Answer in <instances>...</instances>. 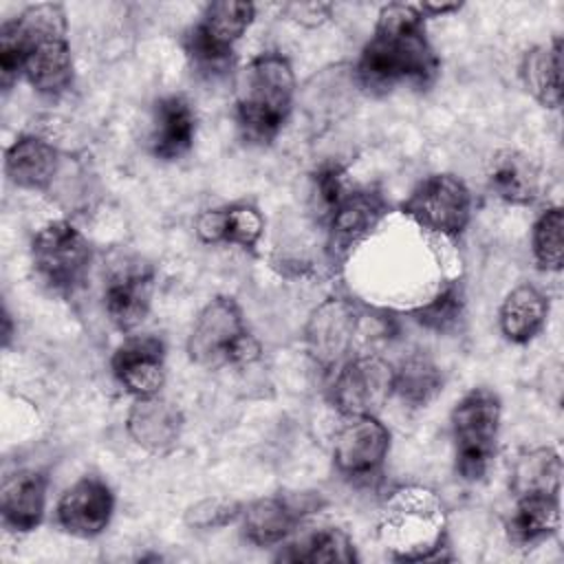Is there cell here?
Returning a JSON list of instances; mask_svg holds the SVG:
<instances>
[{
  "label": "cell",
  "mask_w": 564,
  "mask_h": 564,
  "mask_svg": "<svg viewBox=\"0 0 564 564\" xmlns=\"http://www.w3.org/2000/svg\"><path fill=\"white\" fill-rule=\"evenodd\" d=\"M355 70L368 93H388L401 84L416 88L434 84L441 59L425 35V15L419 4L390 2L381 7Z\"/></svg>",
  "instance_id": "1"
},
{
  "label": "cell",
  "mask_w": 564,
  "mask_h": 564,
  "mask_svg": "<svg viewBox=\"0 0 564 564\" xmlns=\"http://www.w3.org/2000/svg\"><path fill=\"white\" fill-rule=\"evenodd\" d=\"M15 33L22 75L44 97H59L75 79L68 20L59 2H37L7 20Z\"/></svg>",
  "instance_id": "2"
},
{
  "label": "cell",
  "mask_w": 564,
  "mask_h": 564,
  "mask_svg": "<svg viewBox=\"0 0 564 564\" xmlns=\"http://www.w3.org/2000/svg\"><path fill=\"white\" fill-rule=\"evenodd\" d=\"M295 73L275 51L256 55L238 75L236 121L249 143H271L291 117Z\"/></svg>",
  "instance_id": "3"
},
{
  "label": "cell",
  "mask_w": 564,
  "mask_h": 564,
  "mask_svg": "<svg viewBox=\"0 0 564 564\" xmlns=\"http://www.w3.org/2000/svg\"><path fill=\"white\" fill-rule=\"evenodd\" d=\"M381 540L399 562L449 560L445 513L441 500L421 487L399 489L390 496L383 520Z\"/></svg>",
  "instance_id": "4"
},
{
  "label": "cell",
  "mask_w": 564,
  "mask_h": 564,
  "mask_svg": "<svg viewBox=\"0 0 564 564\" xmlns=\"http://www.w3.org/2000/svg\"><path fill=\"white\" fill-rule=\"evenodd\" d=\"M260 341L251 335L240 304L231 295L212 297L196 315L187 355L203 368L242 366L260 357Z\"/></svg>",
  "instance_id": "5"
},
{
  "label": "cell",
  "mask_w": 564,
  "mask_h": 564,
  "mask_svg": "<svg viewBox=\"0 0 564 564\" xmlns=\"http://www.w3.org/2000/svg\"><path fill=\"white\" fill-rule=\"evenodd\" d=\"M500 416V397L485 386L471 388L452 408L454 467L463 480L476 482L487 476L496 458Z\"/></svg>",
  "instance_id": "6"
},
{
  "label": "cell",
  "mask_w": 564,
  "mask_h": 564,
  "mask_svg": "<svg viewBox=\"0 0 564 564\" xmlns=\"http://www.w3.org/2000/svg\"><path fill=\"white\" fill-rule=\"evenodd\" d=\"M93 247L68 220L42 225L31 240V264L37 280L57 295H73L88 278Z\"/></svg>",
  "instance_id": "7"
},
{
  "label": "cell",
  "mask_w": 564,
  "mask_h": 564,
  "mask_svg": "<svg viewBox=\"0 0 564 564\" xmlns=\"http://www.w3.org/2000/svg\"><path fill=\"white\" fill-rule=\"evenodd\" d=\"M471 192L449 172H438L421 178L401 200L399 212L414 220L421 229L445 238H458L471 220Z\"/></svg>",
  "instance_id": "8"
},
{
  "label": "cell",
  "mask_w": 564,
  "mask_h": 564,
  "mask_svg": "<svg viewBox=\"0 0 564 564\" xmlns=\"http://www.w3.org/2000/svg\"><path fill=\"white\" fill-rule=\"evenodd\" d=\"M256 18V7L240 0L209 2L183 37L187 57L203 70L223 68Z\"/></svg>",
  "instance_id": "9"
},
{
  "label": "cell",
  "mask_w": 564,
  "mask_h": 564,
  "mask_svg": "<svg viewBox=\"0 0 564 564\" xmlns=\"http://www.w3.org/2000/svg\"><path fill=\"white\" fill-rule=\"evenodd\" d=\"M390 430L377 414L344 416L333 436V465L350 482H370L383 471Z\"/></svg>",
  "instance_id": "10"
},
{
  "label": "cell",
  "mask_w": 564,
  "mask_h": 564,
  "mask_svg": "<svg viewBox=\"0 0 564 564\" xmlns=\"http://www.w3.org/2000/svg\"><path fill=\"white\" fill-rule=\"evenodd\" d=\"M394 394V368L379 355H352L333 372L330 403L341 416L379 414Z\"/></svg>",
  "instance_id": "11"
},
{
  "label": "cell",
  "mask_w": 564,
  "mask_h": 564,
  "mask_svg": "<svg viewBox=\"0 0 564 564\" xmlns=\"http://www.w3.org/2000/svg\"><path fill=\"white\" fill-rule=\"evenodd\" d=\"M324 507L319 491H291L273 494L242 505L238 516L242 538L260 549L282 544L304 518L317 513Z\"/></svg>",
  "instance_id": "12"
},
{
  "label": "cell",
  "mask_w": 564,
  "mask_h": 564,
  "mask_svg": "<svg viewBox=\"0 0 564 564\" xmlns=\"http://www.w3.org/2000/svg\"><path fill=\"white\" fill-rule=\"evenodd\" d=\"M359 328V311L352 300L330 295L317 304L304 326V346L308 357L324 372H335L352 357Z\"/></svg>",
  "instance_id": "13"
},
{
  "label": "cell",
  "mask_w": 564,
  "mask_h": 564,
  "mask_svg": "<svg viewBox=\"0 0 564 564\" xmlns=\"http://www.w3.org/2000/svg\"><path fill=\"white\" fill-rule=\"evenodd\" d=\"M390 205L375 187H350L344 198L326 214L328 258L344 262L366 238L375 234L388 216Z\"/></svg>",
  "instance_id": "14"
},
{
  "label": "cell",
  "mask_w": 564,
  "mask_h": 564,
  "mask_svg": "<svg viewBox=\"0 0 564 564\" xmlns=\"http://www.w3.org/2000/svg\"><path fill=\"white\" fill-rule=\"evenodd\" d=\"M115 513V494L110 485L90 474L75 480L59 498L55 520L68 535L90 540L101 535Z\"/></svg>",
  "instance_id": "15"
},
{
  "label": "cell",
  "mask_w": 564,
  "mask_h": 564,
  "mask_svg": "<svg viewBox=\"0 0 564 564\" xmlns=\"http://www.w3.org/2000/svg\"><path fill=\"white\" fill-rule=\"evenodd\" d=\"M119 386L134 399L154 397L165 383V344L156 335L126 337L110 357Z\"/></svg>",
  "instance_id": "16"
},
{
  "label": "cell",
  "mask_w": 564,
  "mask_h": 564,
  "mask_svg": "<svg viewBox=\"0 0 564 564\" xmlns=\"http://www.w3.org/2000/svg\"><path fill=\"white\" fill-rule=\"evenodd\" d=\"M154 271L141 262H128L115 269L104 284V308L108 319L121 333L137 328L152 304Z\"/></svg>",
  "instance_id": "17"
},
{
  "label": "cell",
  "mask_w": 564,
  "mask_h": 564,
  "mask_svg": "<svg viewBox=\"0 0 564 564\" xmlns=\"http://www.w3.org/2000/svg\"><path fill=\"white\" fill-rule=\"evenodd\" d=\"M48 476L40 469H15L7 474L0 489L2 524L13 533L35 531L46 511Z\"/></svg>",
  "instance_id": "18"
},
{
  "label": "cell",
  "mask_w": 564,
  "mask_h": 564,
  "mask_svg": "<svg viewBox=\"0 0 564 564\" xmlns=\"http://www.w3.org/2000/svg\"><path fill=\"white\" fill-rule=\"evenodd\" d=\"M59 150L40 134H20L4 152L7 178L31 192H46L59 172Z\"/></svg>",
  "instance_id": "19"
},
{
  "label": "cell",
  "mask_w": 564,
  "mask_h": 564,
  "mask_svg": "<svg viewBox=\"0 0 564 564\" xmlns=\"http://www.w3.org/2000/svg\"><path fill=\"white\" fill-rule=\"evenodd\" d=\"M126 430L130 438L150 454H167L181 438V410L159 394L137 399L128 412Z\"/></svg>",
  "instance_id": "20"
},
{
  "label": "cell",
  "mask_w": 564,
  "mask_h": 564,
  "mask_svg": "<svg viewBox=\"0 0 564 564\" xmlns=\"http://www.w3.org/2000/svg\"><path fill=\"white\" fill-rule=\"evenodd\" d=\"M194 229L207 245H236L251 251L262 238L264 218L256 205L240 200L205 209L198 214Z\"/></svg>",
  "instance_id": "21"
},
{
  "label": "cell",
  "mask_w": 564,
  "mask_h": 564,
  "mask_svg": "<svg viewBox=\"0 0 564 564\" xmlns=\"http://www.w3.org/2000/svg\"><path fill=\"white\" fill-rule=\"evenodd\" d=\"M196 137V112L183 95L161 97L154 106L150 150L161 161L185 156Z\"/></svg>",
  "instance_id": "22"
},
{
  "label": "cell",
  "mask_w": 564,
  "mask_h": 564,
  "mask_svg": "<svg viewBox=\"0 0 564 564\" xmlns=\"http://www.w3.org/2000/svg\"><path fill=\"white\" fill-rule=\"evenodd\" d=\"M560 527V496L522 494L505 520L507 540L516 549H533L546 542Z\"/></svg>",
  "instance_id": "23"
},
{
  "label": "cell",
  "mask_w": 564,
  "mask_h": 564,
  "mask_svg": "<svg viewBox=\"0 0 564 564\" xmlns=\"http://www.w3.org/2000/svg\"><path fill=\"white\" fill-rule=\"evenodd\" d=\"M487 183L491 192L518 207L531 205L540 196V170L531 156L518 150H498L487 165Z\"/></svg>",
  "instance_id": "24"
},
{
  "label": "cell",
  "mask_w": 564,
  "mask_h": 564,
  "mask_svg": "<svg viewBox=\"0 0 564 564\" xmlns=\"http://www.w3.org/2000/svg\"><path fill=\"white\" fill-rule=\"evenodd\" d=\"M549 297L533 284H520L507 293L498 311L500 333L511 344L533 341L546 326Z\"/></svg>",
  "instance_id": "25"
},
{
  "label": "cell",
  "mask_w": 564,
  "mask_h": 564,
  "mask_svg": "<svg viewBox=\"0 0 564 564\" xmlns=\"http://www.w3.org/2000/svg\"><path fill=\"white\" fill-rule=\"evenodd\" d=\"M520 77L533 99L551 110L562 104V37L529 48L520 62Z\"/></svg>",
  "instance_id": "26"
},
{
  "label": "cell",
  "mask_w": 564,
  "mask_h": 564,
  "mask_svg": "<svg viewBox=\"0 0 564 564\" xmlns=\"http://www.w3.org/2000/svg\"><path fill=\"white\" fill-rule=\"evenodd\" d=\"M278 562H302V564H319V562H341L352 564L359 560L352 538L339 527H322L297 542L286 544L284 551L275 555Z\"/></svg>",
  "instance_id": "27"
},
{
  "label": "cell",
  "mask_w": 564,
  "mask_h": 564,
  "mask_svg": "<svg viewBox=\"0 0 564 564\" xmlns=\"http://www.w3.org/2000/svg\"><path fill=\"white\" fill-rule=\"evenodd\" d=\"M441 368L423 352L408 355L394 368V394L410 408H425L443 390Z\"/></svg>",
  "instance_id": "28"
},
{
  "label": "cell",
  "mask_w": 564,
  "mask_h": 564,
  "mask_svg": "<svg viewBox=\"0 0 564 564\" xmlns=\"http://www.w3.org/2000/svg\"><path fill=\"white\" fill-rule=\"evenodd\" d=\"M562 460L553 447H538L520 454L511 471L513 496L555 494L560 496Z\"/></svg>",
  "instance_id": "29"
},
{
  "label": "cell",
  "mask_w": 564,
  "mask_h": 564,
  "mask_svg": "<svg viewBox=\"0 0 564 564\" xmlns=\"http://www.w3.org/2000/svg\"><path fill=\"white\" fill-rule=\"evenodd\" d=\"M465 315V291L458 280L447 282L430 302L416 306L412 317L419 326L445 335L458 328Z\"/></svg>",
  "instance_id": "30"
},
{
  "label": "cell",
  "mask_w": 564,
  "mask_h": 564,
  "mask_svg": "<svg viewBox=\"0 0 564 564\" xmlns=\"http://www.w3.org/2000/svg\"><path fill=\"white\" fill-rule=\"evenodd\" d=\"M564 214L560 205L546 207L533 223L531 251L542 271L557 273L564 262Z\"/></svg>",
  "instance_id": "31"
},
{
  "label": "cell",
  "mask_w": 564,
  "mask_h": 564,
  "mask_svg": "<svg viewBox=\"0 0 564 564\" xmlns=\"http://www.w3.org/2000/svg\"><path fill=\"white\" fill-rule=\"evenodd\" d=\"M242 511V505L234 498H225V496H212V498H203L196 505H192L185 513V522L194 529H220L234 520H238Z\"/></svg>",
  "instance_id": "32"
},
{
  "label": "cell",
  "mask_w": 564,
  "mask_h": 564,
  "mask_svg": "<svg viewBox=\"0 0 564 564\" xmlns=\"http://www.w3.org/2000/svg\"><path fill=\"white\" fill-rule=\"evenodd\" d=\"M313 189L317 196V205L322 209V216L326 214L344 198V194L350 189L346 183V172L339 163H326L317 167L313 176Z\"/></svg>",
  "instance_id": "33"
},
{
  "label": "cell",
  "mask_w": 564,
  "mask_h": 564,
  "mask_svg": "<svg viewBox=\"0 0 564 564\" xmlns=\"http://www.w3.org/2000/svg\"><path fill=\"white\" fill-rule=\"evenodd\" d=\"M291 18L304 26H317L324 20H328L330 7L328 4H317V2H306V4H289Z\"/></svg>",
  "instance_id": "34"
},
{
  "label": "cell",
  "mask_w": 564,
  "mask_h": 564,
  "mask_svg": "<svg viewBox=\"0 0 564 564\" xmlns=\"http://www.w3.org/2000/svg\"><path fill=\"white\" fill-rule=\"evenodd\" d=\"M419 9H421V13L427 18V15H443V13H449V11H458L460 9V4H432V2H423V4H419Z\"/></svg>",
  "instance_id": "35"
},
{
  "label": "cell",
  "mask_w": 564,
  "mask_h": 564,
  "mask_svg": "<svg viewBox=\"0 0 564 564\" xmlns=\"http://www.w3.org/2000/svg\"><path fill=\"white\" fill-rule=\"evenodd\" d=\"M11 337H13V322H11L9 311L4 308V313H2V346L4 348L11 344Z\"/></svg>",
  "instance_id": "36"
}]
</instances>
